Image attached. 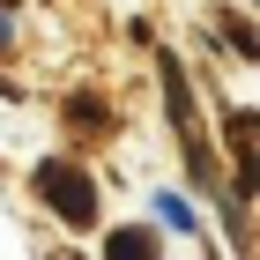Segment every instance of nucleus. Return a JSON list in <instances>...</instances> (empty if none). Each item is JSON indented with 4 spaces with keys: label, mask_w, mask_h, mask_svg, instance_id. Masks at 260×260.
<instances>
[{
    "label": "nucleus",
    "mask_w": 260,
    "mask_h": 260,
    "mask_svg": "<svg viewBox=\"0 0 260 260\" xmlns=\"http://www.w3.org/2000/svg\"><path fill=\"white\" fill-rule=\"evenodd\" d=\"M30 186H38V201L67 223V231H97V179H89L75 156H38Z\"/></svg>",
    "instance_id": "1"
},
{
    "label": "nucleus",
    "mask_w": 260,
    "mask_h": 260,
    "mask_svg": "<svg viewBox=\"0 0 260 260\" xmlns=\"http://www.w3.org/2000/svg\"><path fill=\"white\" fill-rule=\"evenodd\" d=\"M104 260H164L156 223H119V231H104Z\"/></svg>",
    "instance_id": "2"
},
{
    "label": "nucleus",
    "mask_w": 260,
    "mask_h": 260,
    "mask_svg": "<svg viewBox=\"0 0 260 260\" xmlns=\"http://www.w3.org/2000/svg\"><path fill=\"white\" fill-rule=\"evenodd\" d=\"M223 30H231V52H245V60H260V38L245 30V15H231V8H223Z\"/></svg>",
    "instance_id": "3"
}]
</instances>
